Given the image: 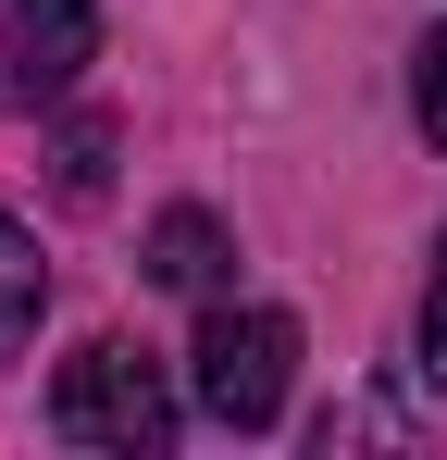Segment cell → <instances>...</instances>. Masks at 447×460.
Returning <instances> with one entry per match:
<instances>
[{
  "label": "cell",
  "instance_id": "3",
  "mask_svg": "<svg viewBox=\"0 0 447 460\" xmlns=\"http://www.w3.org/2000/svg\"><path fill=\"white\" fill-rule=\"evenodd\" d=\"M0 50H13V100H63L100 50V0H0Z\"/></svg>",
  "mask_w": 447,
  "mask_h": 460
},
{
  "label": "cell",
  "instance_id": "4",
  "mask_svg": "<svg viewBox=\"0 0 447 460\" xmlns=\"http://www.w3.org/2000/svg\"><path fill=\"white\" fill-rule=\"evenodd\" d=\"M224 261H236V249H224V225H212V212H162V225H149V287H187V299H212V287H224Z\"/></svg>",
  "mask_w": 447,
  "mask_h": 460
},
{
  "label": "cell",
  "instance_id": "2",
  "mask_svg": "<svg viewBox=\"0 0 447 460\" xmlns=\"http://www.w3.org/2000/svg\"><path fill=\"white\" fill-rule=\"evenodd\" d=\"M286 374H298V323L274 299H212L199 311V349H187V385H199V411L236 423V436H261L274 411H286Z\"/></svg>",
  "mask_w": 447,
  "mask_h": 460
},
{
  "label": "cell",
  "instance_id": "6",
  "mask_svg": "<svg viewBox=\"0 0 447 460\" xmlns=\"http://www.w3.org/2000/svg\"><path fill=\"white\" fill-rule=\"evenodd\" d=\"M112 187V125L87 112V125H63V199H100Z\"/></svg>",
  "mask_w": 447,
  "mask_h": 460
},
{
  "label": "cell",
  "instance_id": "7",
  "mask_svg": "<svg viewBox=\"0 0 447 460\" xmlns=\"http://www.w3.org/2000/svg\"><path fill=\"white\" fill-rule=\"evenodd\" d=\"M410 112H423V137L447 150V25L423 38V50H410Z\"/></svg>",
  "mask_w": 447,
  "mask_h": 460
},
{
  "label": "cell",
  "instance_id": "8",
  "mask_svg": "<svg viewBox=\"0 0 447 460\" xmlns=\"http://www.w3.org/2000/svg\"><path fill=\"white\" fill-rule=\"evenodd\" d=\"M423 385H447V236H435V287H423Z\"/></svg>",
  "mask_w": 447,
  "mask_h": 460
},
{
  "label": "cell",
  "instance_id": "1",
  "mask_svg": "<svg viewBox=\"0 0 447 460\" xmlns=\"http://www.w3.org/2000/svg\"><path fill=\"white\" fill-rule=\"evenodd\" d=\"M50 436H74V448H125V460H162V448H174V385L149 374V349L87 336V349L63 361V385H50Z\"/></svg>",
  "mask_w": 447,
  "mask_h": 460
},
{
  "label": "cell",
  "instance_id": "5",
  "mask_svg": "<svg viewBox=\"0 0 447 460\" xmlns=\"http://www.w3.org/2000/svg\"><path fill=\"white\" fill-rule=\"evenodd\" d=\"M38 311H50V261H38V236L0 212V361L38 336Z\"/></svg>",
  "mask_w": 447,
  "mask_h": 460
}]
</instances>
